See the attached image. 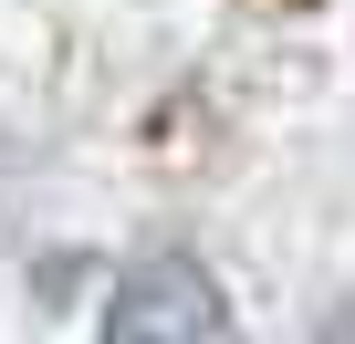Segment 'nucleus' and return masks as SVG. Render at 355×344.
I'll list each match as a JSON object with an SVG mask.
<instances>
[{"instance_id":"obj_1","label":"nucleus","mask_w":355,"mask_h":344,"mask_svg":"<svg viewBox=\"0 0 355 344\" xmlns=\"http://www.w3.org/2000/svg\"><path fill=\"white\" fill-rule=\"evenodd\" d=\"M220 323H230V302L199 261H136L105 302V334H125V344H199Z\"/></svg>"}]
</instances>
